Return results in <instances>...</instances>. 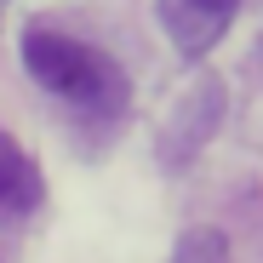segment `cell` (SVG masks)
I'll list each match as a JSON object with an SVG mask.
<instances>
[{"label": "cell", "instance_id": "cell-4", "mask_svg": "<svg viewBox=\"0 0 263 263\" xmlns=\"http://www.w3.org/2000/svg\"><path fill=\"white\" fill-rule=\"evenodd\" d=\"M40 195H46V183H40V166L0 132V223H17V217H29L40 206Z\"/></svg>", "mask_w": 263, "mask_h": 263}, {"label": "cell", "instance_id": "cell-2", "mask_svg": "<svg viewBox=\"0 0 263 263\" xmlns=\"http://www.w3.org/2000/svg\"><path fill=\"white\" fill-rule=\"evenodd\" d=\"M155 12H160L166 40H172L183 58H206L217 40L229 34L240 0H155Z\"/></svg>", "mask_w": 263, "mask_h": 263}, {"label": "cell", "instance_id": "cell-5", "mask_svg": "<svg viewBox=\"0 0 263 263\" xmlns=\"http://www.w3.org/2000/svg\"><path fill=\"white\" fill-rule=\"evenodd\" d=\"M172 263H229V240L223 229H183V240L172 246Z\"/></svg>", "mask_w": 263, "mask_h": 263}, {"label": "cell", "instance_id": "cell-3", "mask_svg": "<svg viewBox=\"0 0 263 263\" xmlns=\"http://www.w3.org/2000/svg\"><path fill=\"white\" fill-rule=\"evenodd\" d=\"M217 115H223V80H200L195 92L183 98V109H178V126H166L160 155H166V160H189V155L212 138Z\"/></svg>", "mask_w": 263, "mask_h": 263}, {"label": "cell", "instance_id": "cell-1", "mask_svg": "<svg viewBox=\"0 0 263 263\" xmlns=\"http://www.w3.org/2000/svg\"><path fill=\"white\" fill-rule=\"evenodd\" d=\"M23 63H29V74L46 86V92H58L69 103H86V109L126 103L120 69L98 46H86V40H69V34H52V29H29L23 34Z\"/></svg>", "mask_w": 263, "mask_h": 263}]
</instances>
